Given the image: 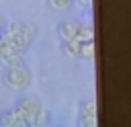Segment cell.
<instances>
[{"label": "cell", "instance_id": "cell-2", "mask_svg": "<svg viewBox=\"0 0 131 127\" xmlns=\"http://www.w3.org/2000/svg\"><path fill=\"white\" fill-rule=\"evenodd\" d=\"M2 80L4 84L10 88V90H27L33 82V76H31V70L29 66H12V68H4V74H2Z\"/></svg>", "mask_w": 131, "mask_h": 127}, {"label": "cell", "instance_id": "cell-10", "mask_svg": "<svg viewBox=\"0 0 131 127\" xmlns=\"http://www.w3.org/2000/svg\"><path fill=\"white\" fill-rule=\"evenodd\" d=\"M78 57H82V59H92V57H94V41H90V43H80V53H78Z\"/></svg>", "mask_w": 131, "mask_h": 127}, {"label": "cell", "instance_id": "cell-13", "mask_svg": "<svg viewBox=\"0 0 131 127\" xmlns=\"http://www.w3.org/2000/svg\"><path fill=\"white\" fill-rule=\"evenodd\" d=\"M74 2H80V4H90L92 0H74Z\"/></svg>", "mask_w": 131, "mask_h": 127}, {"label": "cell", "instance_id": "cell-9", "mask_svg": "<svg viewBox=\"0 0 131 127\" xmlns=\"http://www.w3.org/2000/svg\"><path fill=\"white\" fill-rule=\"evenodd\" d=\"M59 49H61V53L68 55V57H78V53H80V43H78L76 39L59 41Z\"/></svg>", "mask_w": 131, "mask_h": 127}, {"label": "cell", "instance_id": "cell-7", "mask_svg": "<svg viewBox=\"0 0 131 127\" xmlns=\"http://www.w3.org/2000/svg\"><path fill=\"white\" fill-rule=\"evenodd\" d=\"M78 43H90L94 41V25L92 23H78V33H76Z\"/></svg>", "mask_w": 131, "mask_h": 127}, {"label": "cell", "instance_id": "cell-8", "mask_svg": "<svg viewBox=\"0 0 131 127\" xmlns=\"http://www.w3.org/2000/svg\"><path fill=\"white\" fill-rule=\"evenodd\" d=\"M49 125H51V111L45 109V107H41V111L29 123V127H49Z\"/></svg>", "mask_w": 131, "mask_h": 127}, {"label": "cell", "instance_id": "cell-12", "mask_svg": "<svg viewBox=\"0 0 131 127\" xmlns=\"http://www.w3.org/2000/svg\"><path fill=\"white\" fill-rule=\"evenodd\" d=\"M4 25H6V20H4V16H2V14H0V31H2V29H4Z\"/></svg>", "mask_w": 131, "mask_h": 127}, {"label": "cell", "instance_id": "cell-6", "mask_svg": "<svg viewBox=\"0 0 131 127\" xmlns=\"http://www.w3.org/2000/svg\"><path fill=\"white\" fill-rule=\"evenodd\" d=\"M0 127H29L27 121L10 107V109H4L0 113Z\"/></svg>", "mask_w": 131, "mask_h": 127}, {"label": "cell", "instance_id": "cell-4", "mask_svg": "<svg viewBox=\"0 0 131 127\" xmlns=\"http://www.w3.org/2000/svg\"><path fill=\"white\" fill-rule=\"evenodd\" d=\"M78 127H96V100L92 96L78 102Z\"/></svg>", "mask_w": 131, "mask_h": 127}, {"label": "cell", "instance_id": "cell-5", "mask_svg": "<svg viewBox=\"0 0 131 127\" xmlns=\"http://www.w3.org/2000/svg\"><path fill=\"white\" fill-rule=\"evenodd\" d=\"M55 33L59 37V41H70V39H76V33H78V20L76 18H66V20H59L57 27H55Z\"/></svg>", "mask_w": 131, "mask_h": 127}, {"label": "cell", "instance_id": "cell-1", "mask_svg": "<svg viewBox=\"0 0 131 127\" xmlns=\"http://www.w3.org/2000/svg\"><path fill=\"white\" fill-rule=\"evenodd\" d=\"M35 39H37V27L31 23H25V20L6 23L0 33L2 45L10 51H18V53H25L33 45Z\"/></svg>", "mask_w": 131, "mask_h": 127}, {"label": "cell", "instance_id": "cell-15", "mask_svg": "<svg viewBox=\"0 0 131 127\" xmlns=\"http://www.w3.org/2000/svg\"><path fill=\"white\" fill-rule=\"evenodd\" d=\"M49 127H53V125H49Z\"/></svg>", "mask_w": 131, "mask_h": 127}, {"label": "cell", "instance_id": "cell-16", "mask_svg": "<svg viewBox=\"0 0 131 127\" xmlns=\"http://www.w3.org/2000/svg\"><path fill=\"white\" fill-rule=\"evenodd\" d=\"M0 33H2V31H0Z\"/></svg>", "mask_w": 131, "mask_h": 127}, {"label": "cell", "instance_id": "cell-14", "mask_svg": "<svg viewBox=\"0 0 131 127\" xmlns=\"http://www.w3.org/2000/svg\"><path fill=\"white\" fill-rule=\"evenodd\" d=\"M0 53H2V45H0Z\"/></svg>", "mask_w": 131, "mask_h": 127}, {"label": "cell", "instance_id": "cell-3", "mask_svg": "<svg viewBox=\"0 0 131 127\" xmlns=\"http://www.w3.org/2000/svg\"><path fill=\"white\" fill-rule=\"evenodd\" d=\"M41 107H43V102H41V98L37 96V94H23V96H18L16 100H14V104H12V109L27 121V125L33 121V117L41 111Z\"/></svg>", "mask_w": 131, "mask_h": 127}, {"label": "cell", "instance_id": "cell-11", "mask_svg": "<svg viewBox=\"0 0 131 127\" xmlns=\"http://www.w3.org/2000/svg\"><path fill=\"white\" fill-rule=\"evenodd\" d=\"M47 4L53 10H68L74 6V0H47Z\"/></svg>", "mask_w": 131, "mask_h": 127}]
</instances>
